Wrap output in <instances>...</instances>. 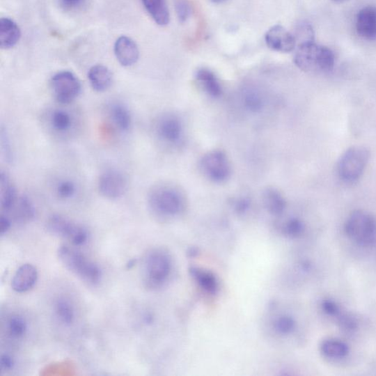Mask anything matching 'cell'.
<instances>
[{"label": "cell", "instance_id": "cell-19", "mask_svg": "<svg viewBox=\"0 0 376 376\" xmlns=\"http://www.w3.org/2000/svg\"><path fill=\"white\" fill-rule=\"evenodd\" d=\"M88 77L91 87L97 92L109 90L113 81L111 71L101 64L92 66L88 73Z\"/></svg>", "mask_w": 376, "mask_h": 376}, {"label": "cell", "instance_id": "cell-24", "mask_svg": "<svg viewBox=\"0 0 376 376\" xmlns=\"http://www.w3.org/2000/svg\"><path fill=\"white\" fill-rule=\"evenodd\" d=\"M263 203L268 212L274 217H281L286 210L285 198L274 188H268L263 194Z\"/></svg>", "mask_w": 376, "mask_h": 376}, {"label": "cell", "instance_id": "cell-38", "mask_svg": "<svg viewBox=\"0 0 376 376\" xmlns=\"http://www.w3.org/2000/svg\"><path fill=\"white\" fill-rule=\"evenodd\" d=\"M88 238V233L82 226H79L75 235L71 239L72 244L75 246L83 245L86 243Z\"/></svg>", "mask_w": 376, "mask_h": 376}, {"label": "cell", "instance_id": "cell-44", "mask_svg": "<svg viewBox=\"0 0 376 376\" xmlns=\"http://www.w3.org/2000/svg\"><path fill=\"white\" fill-rule=\"evenodd\" d=\"M136 263V260H130L127 264V269H131V268L134 266H135Z\"/></svg>", "mask_w": 376, "mask_h": 376}, {"label": "cell", "instance_id": "cell-7", "mask_svg": "<svg viewBox=\"0 0 376 376\" xmlns=\"http://www.w3.org/2000/svg\"><path fill=\"white\" fill-rule=\"evenodd\" d=\"M50 86L56 100L61 104L74 102L82 91L79 79L71 72L62 71L54 75Z\"/></svg>", "mask_w": 376, "mask_h": 376}, {"label": "cell", "instance_id": "cell-1", "mask_svg": "<svg viewBox=\"0 0 376 376\" xmlns=\"http://www.w3.org/2000/svg\"><path fill=\"white\" fill-rule=\"evenodd\" d=\"M294 62L307 73H328L334 69L335 56L330 48L311 42L299 45Z\"/></svg>", "mask_w": 376, "mask_h": 376}, {"label": "cell", "instance_id": "cell-21", "mask_svg": "<svg viewBox=\"0 0 376 376\" xmlns=\"http://www.w3.org/2000/svg\"><path fill=\"white\" fill-rule=\"evenodd\" d=\"M78 226L60 214H53L47 223V230L50 233L70 240L76 233Z\"/></svg>", "mask_w": 376, "mask_h": 376}, {"label": "cell", "instance_id": "cell-34", "mask_svg": "<svg viewBox=\"0 0 376 376\" xmlns=\"http://www.w3.org/2000/svg\"><path fill=\"white\" fill-rule=\"evenodd\" d=\"M26 331L25 320L20 316H13L9 321V331L12 337L21 338Z\"/></svg>", "mask_w": 376, "mask_h": 376}, {"label": "cell", "instance_id": "cell-12", "mask_svg": "<svg viewBox=\"0 0 376 376\" xmlns=\"http://www.w3.org/2000/svg\"><path fill=\"white\" fill-rule=\"evenodd\" d=\"M265 40L268 47L283 53L292 52L297 44L294 35L281 25H275L268 30Z\"/></svg>", "mask_w": 376, "mask_h": 376}, {"label": "cell", "instance_id": "cell-26", "mask_svg": "<svg viewBox=\"0 0 376 376\" xmlns=\"http://www.w3.org/2000/svg\"><path fill=\"white\" fill-rule=\"evenodd\" d=\"M110 116L113 124L120 132L129 131L132 125V116L127 107L120 103L113 104Z\"/></svg>", "mask_w": 376, "mask_h": 376}, {"label": "cell", "instance_id": "cell-36", "mask_svg": "<svg viewBox=\"0 0 376 376\" xmlns=\"http://www.w3.org/2000/svg\"><path fill=\"white\" fill-rule=\"evenodd\" d=\"M175 10L181 22H186L191 15V8L186 0H175Z\"/></svg>", "mask_w": 376, "mask_h": 376}, {"label": "cell", "instance_id": "cell-9", "mask_svg": "<svg viewBox=\"0 0 376 376\" xmlns=\"http://www.w3.org/2000/svg\"><path fill=\"white\" fill-rule=\"evenodd\" d=\"M156 135L163 143L170 146L180 143L183 137V126L180 118L174 114L160 116L155 127Z\"/></svg>", "mask_w": 376, "mask_h": 376}, {"label": "cell", "instance_id": "cell-28", "mask_svg": "<svg viewBox=\"0 0 376 376\" xmlns=\"http://www.w3.org/2000/svg\"><path fill=\"white\" fill-rule=\"evenodd\" d=\"M279 231L282 235L287 238L299 239L306 232V224L299 218H289L280 224Z\"/></svg>", "mask_w": 376, "mask_h": 376}, {"label": "cell", "instance_id": "cell-29", "mask_svg": "<svg viewBox=\"0 0 376 376\" xmlns=\"http://www.w3.org/2000/svg\"><path fill=\"white\" fill-rule=\"evenodd\" d=\"M336 324L344 334L352 335L357 332L359 329V321L357 317L344 310L334 320Z\"/></svg>", "mask_w": 376, "mask_h": 376}, {"label": "cell", "instance_id": "cell-41", "mask_svg": "<svg viewBox=\"0 0 376 376\" xmlns=\"http://www.w3.org/2000/svg\"><path fill=\"white\" fill-rule=\"evenodd\" d=\"M10 226L11 223L9 219L1 216V218H0V234L1 235L6 234L9 230Z\"/></svg>", "mask_w": 376, "mask_h": 376}, {"label": "cell", "instance_id": "cell-15", "mask_svg": "<svg viewBox=\"0 0 376 376\" xmlns=\"http://www.w3.org/2000/svg\"><path fill=\"white\" fill-rule=\"evenodd\" d=\"M189 273L197 287L206 294L217 295L219 292L220 281L212 271L194 265L189 268Z\"/></svg>", "mask_w": 376, "mask_h": 376}, {"label": "cell", "instance_id": "cell-46", "mask_svg": "<svg viewBox=\"0 0 376 376\" xmlns=\"http://www.w3.org/2000/svg\"><path fill=\"white\" fill-rule=\"evenodd\" d=\"M332 1L336 3H342L347 1V0H332Z\"/></svg>", "mask_w": 376, "mask_h": 376}, {"label": "cell", "instance_id": "cell-33", "mask_svg": "<svg viewBox=\"0 0 376 376\" xmlns=\"http://www.w3.org/2000/svg\"><path fill=\"white\" fill-rule=\"evenodd\" d=\"M314 31L313 26L307 23H302L299 25L297 33L294 35L295 40L299 42L300 45L314 42Z\"/></svg>", "mask_w": 376, "mask_h": 376}, {"label": "cell", "instance_id": "cell-10", "mask_svg": "<svg viewBox=\"0 0 376 376\" xmlns=\"http://www.w3.org/2000/svg\"><path fill=\"white\" fill-rule=\"evenodd\" d=\"M127 179L125 174L116 169L105 171L100 178L98 187L100 194L107 198L122 197L127 191Z\"/></svg>", "mask_w": 376, "mask_h": 376}, {"label": "cell", "instance_id": "cell-5", "mask_svg": "<svg viewBox=\"0 0 376 376\" xmlns=\"http://www.w3.org/2000/svg\"><path fill=\"white\" fill-rule=\"evenodd\" d=\"M370 159V152L364 146L349 148L339 159L338 173L340 179L347 184L357 182L365 172Z\"/></svg>", "mask_w": 376, "mask_h": 376}, {"label": "cell", "instance_id": "cell-39", "mask_svg": "<svg viewBox=\"0 0 376 376\" xmlns=\"http://www.w3.org/2000/svg\"><path fill=\"white\" fill-rule=\"evenodd\" d=\"M251 203L247 198H240L237 199L234 204L235 211L238 214H244L250 209Z\"/></svg>", "mask_w": 376, "mask_h": 376}, {"label": "cell", "instance_id": "cell-45", "mask_svg": "<svg viewBox=\"0 0 376 376\" xmlns=\"http://www.w3.org/2000/svg\"><path fill=\"white\" fill-rule=\"evenodd\" d=\"M210 1L214 3L220 4L228 1V0H210Z\"/></svg>", "mask_w": 376, "mask_h": 376}, {"label": "cell", "instance_id": "cell-22", "mask_svg": "<svg viewBox=\"0 0 376 376\" xmlns=\"http://www.w3.org/2000/svg\"><path fill=\"white\" fill-rule=\"evenodd\" d=\"M142 3L158 25L165 26L169 23L170 15L166 0H142Z\"/></svg>", "mask_w": 376, "mask_h": 376}, {"label": "cell", "instance_id": "cell-2", "mask_svg": "<svg viewBox=\"0 0 376 376\" xmlns=\"http://www.w3.org/2000/svg\"><path fill=\"white\" fill-rule=\"evenodd\" d=\"M343 231L357 246L371 249L376 246V218L369 212L357 210L346 219Z\"/></svg>", "mask_w": 376, "mask_h": 376}, {"label": "cell", "instance_id": "cell-30", "mask_svg": "<svg viewBox=\"0 0 376 376\" xmlns=\"http://www.w3.org/2000/svg\"><path fill=\"white\" fill-rule=\"evenodd\" d=\"M17 204V214L18 218L22 221H31L34 218L35 208L28 196H21Z\"/></svg>", "mask_w": 376, "mask_h": 376}, {"label": "cell", "instance_id": "cell-8", "mask_svg": "<svg viewBox=\"0 0 376 376\" xmlns=\"http://www.w3.org/2000/svg\"><path fill=\"white\" fill-rule=\"evenodd\" d=\"M200 168L207 179L217 183L226 181L232 173L229 159L224 152L219 150L205 155L201 159Z\"/></svg>", "mask_w": 376, "mask_h": 376}, {"label": "cell", "instance_id": "cell-6", "mask_svg": "<svg viewBox=\"0 0 376 376\" xmlns=\"http://www.w3.org/2000/svg\"><path fill=\"white\" fill-rule=\"evenodd\" d=\"M58 256L70 271L88 283L95 285L100 281L102 276L100 267L88 261L83 254L63 246L58 250Z\"/></svg>", "mask_w": 376, "mask_h": 376}, {"label": "cell", "instance_id": "cell-20", "mask_svg": "<svg viewBox=\"0 0 376 376\" xmlns=\"http://www.w3.org/2000/svg\"><path fill=\"white\" fill-rule=\"evenodd\" d=\"M198 84L203 91L213 98L221 96L223 89L219 78L207 69H200L196 73Z\"/></svg>", "mask_w": 376, "mask_h": 376}, {"label": "cell", "instance_id": "cell-27", "mask_svg": "<svg viewBox=\"0 0 376 376\" xmlns=\"http://www.w3.org/2000/svg\"><path fill=\"white\" fill-rule=\"evenodd\" d=\"M74 119L70 112L63 109L54 110L49 116V125L58 133H65L71 130Z\"/></svg>", "mask_w": 376, "mask_h": 376}, {"label": "cell", "instance_id": "cell-43", "mask_svg": "<svg viewBox=\"0 0 376 376\" xmlns=\"http://www.w3.org/2000/svg\"><path fill=\"white\" fill-rule=\"evenodd\" d=\"M144 321L146 324H151L153 322V317L151 314H146L144 316Z\"/></svg>", "mask_w": 376, "mask_h": 376}, {"label": "cell", "instance_id": "cell-16", "mask_svg": "<svg viewBox=\"0 0 376 376\" xmlns=\"http://www.w3.org/2000/svg\"><path fill=\"white\" fill-rule=\"evenodd\" d=\"M320 353L324 358L332 361H340L347 358L351 352L350 346L337 338H327L319 345Z\"/></svg>", "mask_w": 376, "mask_h": 376}, {"label": "cell", "instance_id": "cell-4", "mask_svg": "<svg viewBox=\"0 0 376 376\" xmlns=\"http://www.w3.org/2000/svg\"><path fill=\"white\" fill-rule=\"evenodd\" d=\"M173 271L171 253L164 249H155L147 255L145 263V276L151 288L163 287L169 280Z\"/></svg>", "mask_w": 376, "mask_h": 376}, {"label": "cell", "instance_id": "cell-31", "mask_svg": "<svg viewBox=\"0 0 376 376\" xmlns=\"http://www.w3.org/2000/svg\"><path fill=\"white\" fill-rule=\"evenodd\" d=\"M321 312L327 317L334 320L343 311L342 306L334 299L326 298L320 304Z\"/></svg>", "mask_w": 376, "mask_h": 376}, {"label": "cell", "instance_id": "cell-13", "mask_svg": "<svg viewBox=\"0 0 376 376\" xmlns=\"http://www.w3.org/2000/svg\"><path fill=\"white\" fill-rule=\"evenodd\" d=\"M357 34L368 41L376 40V7L373 6L362 8L356 17Z\"/></svg>", "mask_w": 376, "mask_h": 376}, {"label": "cell", "instance_id": "cell-14", "mask_svg": "<svg viewBox=\"0 0 376 376\" xmlns=\"http://www.w3.org/2000/svg\"><path fill=\"white\" fill-rule=\"evenodd\" d=\"M114 54L119 63L125 67L136 64L140 56L139 49L136 42L125 36H120L116 40Z\"/></svg>", "mask_w": 376, "mask_h": 376}, {"label": "cell", "instance_id": "cell-17", "mask_svg": "<svg viewBox=\"0 0 376 376\" xmlns=\"http://www.w3.org/2000/svg\"><path fill=\"white\" fill-rule=\"evenodd\" d=\"M38 272L31 264L22 265L12 280V288L17 292H24L31 290L36 283Z\"/></svg>", "mask_w": 376, "mask_h": 376}, {"label": "cell", "instance_id": "cell-11", "mask_svg": "<svg viewBox=\"0 0 376 376\" xmlns=\"http://www.w3.org/2000/svg\"><path fill=\"white\" fill-rule=\"evenodd\" d=\"M267 318V329L281 340L291 337L298 329V322L288 312L277 311L274 308Z\"/></svg>", "mask_w": 376, "mask_h": 376}, {"label": "cell", "instance_id": "cell-35", "mask_svg": "<svg viewBox=\"0 0 376 376\" xmlns=\"http://www.w3.org/2000/svg\"><path fill=\"white\" fill-rule=\"evenodd\" d=\"M76 191V185L71 180L61 181L56 187L57 195L62 199L71 198L75 195Z\"/></svg>", "mask_w": 376, "mask_h": 376}, {"label": "cell", "instance_id": "cell-40", "mask_svg": "<svg viewBox=\"0 0 376 376\" xmlns=\"http://www.w3.org/2000/svg\"><path fill=\"white\" fill-rule=\"evenodd\" d=\"M85 0H59L60 6L67 11L75 10L81 7Z\"/></svg>", "mask_w": 376, "mask_h": 376}, {"label": "cell", "instance_id": "cell-25", "mask_svg": "<svg viewBox=\"0 0 376 376\" xmlns=\"http://www.w3.org/2000/svg\"><path fill=\"white\" fill-rule=\"evenodd\" d=\"M0 203L4 211L10 210L17 201V192L6 173L2 172L0 177Z\"/></svg>", "mask_w": 376, "mask_h": 376}, {"label": "cell", "instance_id": "cell-3", "mask_svg": "<svg viewBox=\"0 0 376 376\" xmlns=\"http://www.w3.org/2000/svg\"><path fill=\"white\" fill-rule=\"evenodd\" d=\"M149 205L160 218H176L184 212L185 198L178 188L170 185L155 187L149 196Z\"/></svg>", "mask_w": 376, "mask_h": 376}, {"label": "cell", "instance_id": "cell-18", "mask_svg": "<svg viewBox=\"0 0 376 376\" xmlns=\"http://www.w3.org/2000/svg\"><path fill=\"white\" fill-rule=\"evenodd\" d=\"M21 36V29L15 21L8 17L0 20V47L2 49H8L15 47Z\"/></svg>", "mask_w": 376, "mask_h": 376}, {"label": "cell", "instance_id": "cell-23", "mask_svg": "<svg viewBox=\"0 0 376 376\" xmlns=\"http://www.w3.org/2000/svg\"><path fill=\"white\" fill-rule=\"evenodd\" d=\"M241 102L244 109L251 113H260L265 104L263 94L254 87H248L242 92Z\"/></svg>", "mask_w": 376, "mask_h": 376}, {"label": "cell", "instance_id": "cell-32", "mask_svg": "<svg viewBox=\"0 0 376 376\" xmlns=\"http://www.w3.org/2000/svg\"><path fill=\"white\" fill-rule=\"evenodd\" d=\"M57 315L63 324L70 325L74 320V311L72 306L69 302L59 300L56 305Z\"/></svg>", "mask_w": 376, "mask_h": 376}, {"label": "cell", "instance_id": "cell-42", "mask_svg": "<svg viewBox=\"0 0 376 376\" xmlns=\"http://www.w3.org/2000/svg\"><path fill=\"white\" fill-rule=\"evenodd\" d=\"M13 365H15V362H13V359L7 355L3 354L1 357V366L3 368L6 370H10L13 368Z\"/></svg>", "mask_w": 376, "mask_h": 376}, {"label": "cell", "instance_id": "cell-37", "mask_svg": "<svg viewBox=\"0 0 376 376\" xmlns=\"http://www.w3.org/2000/svg\"><path fill=\"white\" fill-rule=\"evenodd\" d=\"M1 148L3 157L8 163H11L13 161V152L8 133L4 128L1 129Z\"/></svg>", "mask_w": 376, "mask_h": 376}]
</instances>
